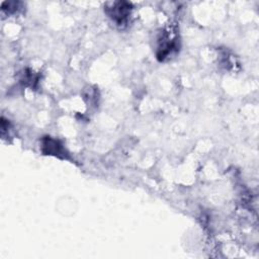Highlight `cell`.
Instances as JSON below:
<instances>
[{"instance_id": "cell-1", "label": "cell", "mask_w": 259, "mask_h": 259, "mask_svg": "<svg viewBox=\"0 0 259 259\" xmlns=\"http://www.w3.org/2000/svg\"><path fill=\"white\" fill-rule=\"evenodd\" d=\"M131 10V5L128 3H116L112 8H108L107 12L116 23L122 25L127 21Z\"/></svg>"}, {"instance_id": "cell-2", "label": "cell", "mask_w": 259, "mask_h": 259, "mask_svg": "<svg viewBox=\"0 0 259 259\" xmlns=\"http://www.w3.org/2000/svg\"><path fill=\"white\" fill-rule=\"evenodd\" d=\"M43 150L46 154H50V155H59L63 153L62 146L56 140H53L50 138H47L44 140Z\"/></svg>"}]
</instances>
